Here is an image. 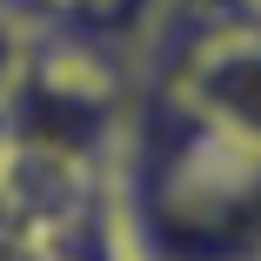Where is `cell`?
<instances>
[{"label":"cell","mask_w":261,"mask_h":261,"mask_svg":"<svg viewBox=\"0 0 261 261\" xmlns=\"http://www.w3.org/2000/svg\"><path fill=\"white\" fill-rule=\"evenodd\" d=\"M147 154L127 174V261H254V134L215 127L154 87Z\"/></svg>","instance_id":"6da1fadb"},{"label":"cell","mask_w":261,"mask_h":261,"mask_svg":"<svg viewBox=\"0 0 261 261\" xmlns=\"http://www.w3.org/2000/svg\"><path fill=\"white\" fill-rule=\"evenodd\" d=\"M27 54H34V20H27L20 0H0V100H7V87L20 81Z\"/></svg>","instance_id":"7a4b0ae2"},{"label":"cell","mask_w":261,"mask_h":261,"mask_svg":"<svg viewBox=\"0 0 261 261\" xmlns=\"http://www.w3.org/2000/svg\"><path fill=\"white\" fill-rule=\"evenodd\" d=\"M20 7H61V0H20Z\"/></svg>","instance_id":"3957f363"}]
</instances>
